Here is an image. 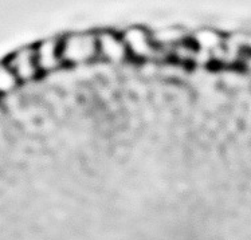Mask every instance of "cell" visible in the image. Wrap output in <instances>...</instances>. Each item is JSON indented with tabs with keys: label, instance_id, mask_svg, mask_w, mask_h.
Instances as JSON below:
<instances>
[{
	"label": "cell",
	"instance_id": "4",
	"mask_svg": "<svg viewBox=\"0 0 251 240\" xmlns=\"http://www.w3.org/2000/svg\"><path fill=\"white\" fill-rule=\"evenodd\" d=\"M5 63L10 66L19 82L35 81L42 74L38 69L34 46L22 47L8 56Z\"/></svg>",
	"mask_w": 251,
	"mask_h": 240
},
{
	"label": "cell",
	"instance_id": "1",
	"mask_svg": "<svg viewBox=\"0 0 251 240\" xmlns=\"http://www.w3.org/2000/svg\"><path fill=\"white\" fill-rule=\"evenodd\" d=\"M61 55L66 66H82L98 59L96 32H72L61 38Z\"/></svg>",
	"mask_w": 251,
	"mask_h": 240
},
{
	"label": "cell",
	"instance_id": "8",
	"mask_svg": "<svg viewBox=\"0 0 251 240\" xmlns=\"http://www.w3.org/2000/svg\"><path fill=\"white\" fill-rule=\"evenodd\" d=\"M19 79L16 78L10 66L4 62H0V96H8L15 92L19 86Z\"/></svg>",
	"mask_w": 251,
	"mask_h": 240
},
{
	"label": "cell",
	"instance_id": "2",
	"mask_svg": "<svg viewBox=\"0 0 251 240\" xmlns=\"http://www.w3.org/2000/svg\"><path fill=\"white\" fill-rule=\"evenodd\" d=\"M124 43L128 50L129 59L139 62H148L167 58L168 55L154 43L152 32L143 26H132L121 32Z\"/></svg>",
	"mask_w": 251,
	"mask_h": 240
},
{
	"label": "cell",
	"instance_id": "3",
	"mask_svg": "<svg viewBox=\"0 0 251 240\" xmlns=\"http://www.w3.org/2000/svg\"><path fill=\"white\" fill-rule=\"evenodd\" d=\"M97 38L98 59H102L110 65H123L129 61V54L124 43L121 32L109 30H100L96 32Z\"/></svg>",
	"mask_w": 251,
	"mask_h": 240
},
{
	"label": "cell",
	"instance_id": "9",
	"mask_svg": "<svg viewBox=\"0 0 251 240\" xmlns=\"http://www.w3.org/2000/svg\"><path fill=\"white\" fill-rule=\"evenodd\" d=\"M249 50H250V51H251V41L249 42ZM250 59H251V58H250Z\"/></svg>",
	"mask_w": 251,
	"mask_h": 240
},
{
	"label": "cell",
	"instance_id": "5",
	"mask_svg": "<svg viewBox=\"0 0 251 240\" xmlns=\"http://www.w3.org/2000/svg\"><path fill=\"white\" fill-rule=\"evenodd\" d=\"M36 65L41 74H50L65 67L61 55V38H47L34 46Z\"/></svg>",
	"mask_w": 251,
	"mask_h": 240
},
{
	"label": "cell",
	"instance_id": "6",
	"mask_svg": "<svg viewBox=\"0 0 251 240\" xmlns=\"http://www.w3.org/2000/svg\"><path fill=\"white\" fill-rule=\"evenodd\" d=\"M191 42L198 48V51L207 54L211 58L225 45L221 34H218L216 31L210 30V28H203V30L195 32V35L191 38Z\"/></svg>",
	"mask_w": 251,
	"mask_h": 240
},
{
	"label": "cell",
	"instance_id": "7",
	"mask_svg": "<svg viewBox=\"0 0 251 240\" xmlns=\"http://www.w3.org/2000/svg\"><path fill=\"white\" fill-rule=\"evenodd\" d=\"M152 36H153V41L157 45V47L164 50L165 52L168 51L169 48H172L176 45L188 39L184 30L181 27L176 26L160 28V30L152 32Z\"/></svg>",
	"mask_w": 251,
	"mask_h": 240
}]
</instances>
